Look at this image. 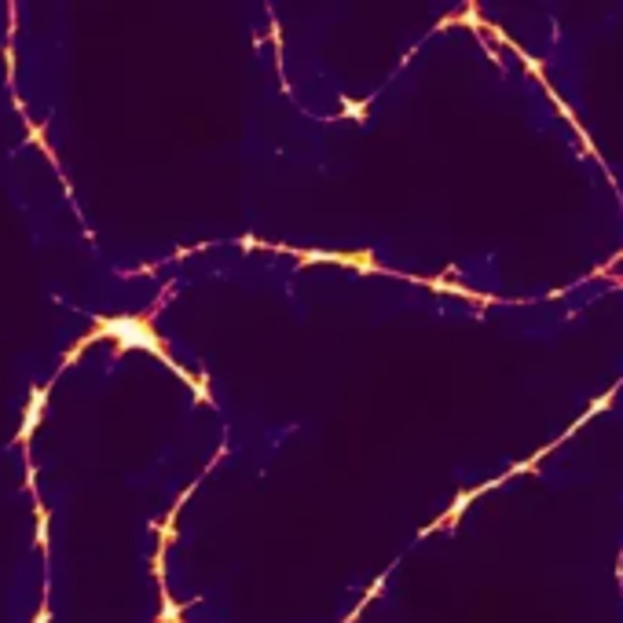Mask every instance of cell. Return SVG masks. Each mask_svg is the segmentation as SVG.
<instances>
[{
	"instance_id": "obj_1",
	"label": "cell",
	"mask_w": 623,
	"mask_h": 623,
	"mask_svg": "<svg viewBox=\"0 0 623 623\" xmlns=\"http://www.w3.org/2000/svg\"><path fill=\"white\" fill-rule=\"evenodd\" d=\"M114 337H121L125 345H144V348H154V337L139 327V323H133V319H125V323H110L107 327Z\"/></svg>"
}]
</instances>
